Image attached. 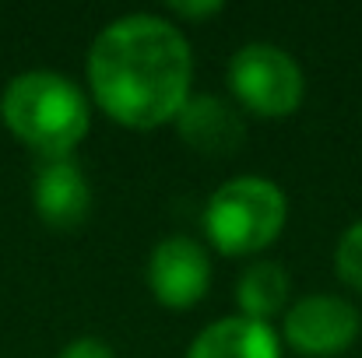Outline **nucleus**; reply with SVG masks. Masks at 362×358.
<instances>
[{
	"mask_svg": "<svg viewBox=\"0 0 362 358\" xmlns=\"http://www.w3.org/2000/svg\"><path fill=\"white\" fill-rule=\"evenodd\" d=\"M95 106L130 130L173 123L190 99L194 53L187 35L162 14H123L110 21L85 60Z\"/></svg>",
	"mask_w": 362,
	"mask_h": 358,
	"instance_id": "f257e3e1",
	"label": "nucleus"
},
{
	"mask_svg": "<svg viewBox=\"0 0 362 358\" xmlns=\"http://www.w3.org/2000/svg\"><path fill=\"white\" fill-rule=\"evenodd\" d=\"M4 126L42 162L71 158V151L92 130L88 95L57 71H25L4 85L0 95Z\"/></svg>",
	"mask_w": 362,
	"mask_h": 358,
	"instance_id": "f03ea898",
	"label": "nucleus"
},
{
	"mask_svg": "<svg viewBox=\"0 0 362 358\" xmlns=\"http://www.w3.org/2000/svg\"><path fill=\"white\" fill-rule=\"evenodd\" d=\"M204 236L226 256H250L267 249L288 222L285 190L264 176L226 179L204 204Z\"/></svg>",
	"mask_w": 362,
	"mask_h": 358,
	"instance_id": "7ed1b4c3",
	"label": "nucleus"
},
{
	"mask_svg": "<svg viewBox=\"0 0 362 358\" xmlns=\"http://www.w3.org/2000/svg\"><path fill=\"white\" fill-rule=\"evenodd\" d=\"M229 88L246 113L285 119L306 99V74L288 49L274 42H246L229 60Z\"/></svg>",
	"mask_w": 362,
	"mask_h": 358,
	"instance_id": "20e7f679",
	"label": "nucleus"
},
{
	"mask_svg": "<svg viewBox=\"0 0 362 358\" xmlns=\"http://www.w3.org/2000/svg\"><path fill=\"white\" fill-rule=\"evenodd\" d=\"M362 330L359 309L341 295H306L288 302L281 316V341L306 358H334L356 345Z\"/></svg>",
	"mask_w": 362,
	"mask_h": 358,
	"instance_id": "39448f33",
	"label": "nucleus"
},
{
	"mask_svg": "<svg viewBox=\"0 0 362 358\" xmlns=\"http://www.w3.org/2000/svg\"><path fill=\"white\" fill-rule=\"evenodd\" d=\"M148 288L165 309H190L211 288V256L190 236H165L148 256Z\"/></svg>",
	"mask_w": 362,
	"mask_h": 358,
	"instance_id": "423d86ee",
	"label": "nucleus"
},
{
	"mask_svg": "<svg viewBox=\"0 0 362 358\" xmlns=\"http://www.w3.org/2000/svg\"><path fill=\"white\" fill-rule=\"evenodd\" d=\"M32 204L46 229L74 232L88 222L92 183L74 158H49L32 179Z\"/></svg>",
	"mask_w": 362,
	"mask_h": 358,
	"instance_id": "0eeeda50",
	"label": "nucleus"
},
{
	"mask_svg": "<svg viewBox=\"0 0 362 358\" xmlns=\"http://www.w3.org/2000/svg\"><path fill=\"white\" fill-rule=\"evenodd\" d=\"M173 123L187 148L201 155H233L246 141V123L240 109L215 95H190Z\"/></svg>",
	"mask_w": 362,
	"mask_h": 358,
	"instance_id": "6e6552de",
	"label": "nucleus"
},
{
	"mask_svg": "<svg viewBox=\"0 0 362 358\" xmlns=\"http://www.w3.org/2000/svg\"><path fill=\"white\" fill-rule=\"evenodd\" d=\"M187 358H281V338L271 323L222 316L208 323L187 348Z\"/></svg>",
	"mask_w": 362,
	"mask_h": 358,
	"instance_id": "1a4fd4ad",
	"label": "nucleus"
},
{
	"mask_svg": "<svg viewBox=\"0 0 362 358\" xmlns=\"http://www.w3.org/2000/svg\"><path fill=\"white\" fill-rule=\"evenodd\" d=\"M288 295H292L288 270L274 260H253L236 278V306L246 320L271 323L274 316H285Z\"/></svg>",
	"mask_w": 362,
	"mask_h": 358,
	"instance_id": "9d476101",
	"label": "nucleus"
},
{
	"mask_svg": "<svg viewBox=\"0 0 362 358\" xmlns=\"http://www.w3.org/2000/svg\"><path fill=\"white\" fill-rule=\"evenodd\" d=\"M334 270H338V278H341L349 288L362 292V218L352 222V225L345 229V236L338 239Z\"/></svg>",
	"mask_w": 362,
	"mask_h": 358,
	"instance_id": "9b49d317",
	"label": "nucleus"
},
{
	"mask_svg": "<svg viewBox=\"0 0 362 358\" xmlns=\"http://www.w3.org/2000/svg\"><path fill=\"white\" fill-rule=\"evenodd\" d=\"M57 358H117V352L99 338H74L71 345H64Z\"/></svg>",
	"mask_w": 362,
	"mask_h": 358,
	"instance_id": "f8f14e48",
	"label": "nucleus"
},
{
	"mask_svg": "<svg viewBox=\"0 0 362 358\" xmlns=\"http://www.w3.org/2000/svg\"><path fill=\"white\" fill-rule=\"evenodd\" d=\"M169 11L180 14V18L197 21V18H208V14H222V4L218 0H208V4H169Z\"/></svg>",
	"mask_w": 362,
	"mask_h": 358,
	"instance_id": "ddd939ff",
	"label": "nucleus"
}]
</instances>
